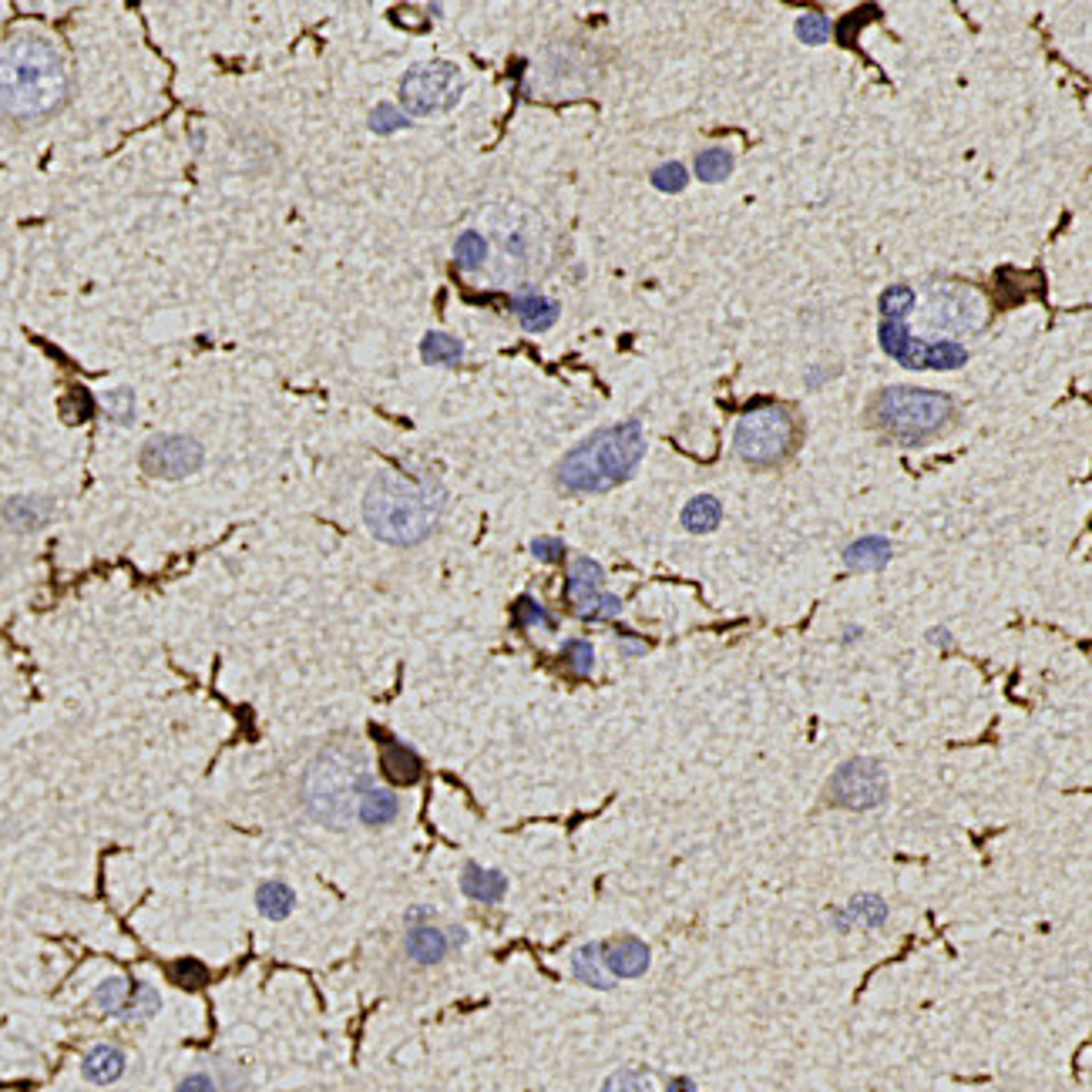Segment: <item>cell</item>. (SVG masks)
<instances>
[{
  "mask_svg": "<svg viewBox=\"0 0 1092 1092\" xmlns=\"http://www.w3.org/2000/svg\"><path fill=\"white\" fill-rule=\"evenodd\" d=\"M931 639H934V646H952V635H948L945 629H934Z\"/></svg>",
  "mask_w": 1092,
  "mask_h": 1092,
  "instance_id": "obj_48",
  "label": "cell"
},
{
  "mask_svg": "<svg viewBox=\"0 0 1092 1092\" xmlns=\"http://www.w3.org/2000/svg\"><path fill=\"white\" fill-rule=\"evenodd\" d=\"M205 461V451L196 437L188 434H155L142 447V470L162 481H179L196 475Z\"/></svg>",
  "mask_w": 1092,
  "mask_h": 1092,
  "instance_id": "obj_12",
  "label": "cell"
},
{
  "mask_svg": "<svg viewBox=\"0 0 1092 1092\" xmlns=\"http://www.w3.org/2000/svg\"><path fill=\"white\" fill-rule=\"evenodd\" d=\"M461 891L478 905H498L508 894V877L495 867H481L475 861H467L461 871Z\"/></svg>",
  "mask_w": 1092,
  "mask_h": 1092,
  "instance_id": "obj_19",
  "label": "cell"
},
{
  "mask_svg": "<svg viewBox=\"0 0 1092 1092\" xmlns=\"http://www.w3.org/2000/svg\"><path fill=\"white\" fill-rule=\"evenodd\" d=\"M833 374H838V367H827V370H813L810 377H807V387L813 391V387H821V383L827 380V377H833Z\"/></svg>",
  "mask_w": 1092,
  "mask_h": 1092,
  "instance_id": "obj_46",
  "label": "cell"
},
{
  "mask_svg": "<svg viewBox=\"0 0 1092 1092\" xmlns=\"http://www.w3.org/2000/svg\"><path fill=\"white\" fill-rule=\"evenodd\" d=\"M403 952L407 958L414 961V965L420 969H431V965H441V961L451 955V938H447L444 928H437L434 921L431 925H414V928H407L403 934Z\"/></svg>",
  "mask_w": 1092,
  "mask_h": 1092,
  "instance_id": "obj_15",
  "label": "cell"
},
{
  "mask_svg": "<svg viewBox=\"0 0 1092 1092\" xmlns=\"http://www.w3.org/2000/svg\"><path fill=\"white\" fill-rule=\"evenodd\" d=\"M606 572L598 562L592 559H575L568 565V578H565V598L568 606L575 609L578 618H595V623H609L618 612H623V598L612 595L602 589Z\"/></svg>",
  "mask_w": 1092,
  "mask_h": 1092,
  "instance_id": "obj_11",
  "label": "cell"
},
{
  "mask_svg": "<svg viewBox=\"0 0 1092 1092\" xmlns=\"http://www.w3.org/2000/svg\"><path fill=\"white\" fill-rule=\"evenodd\" d=\"M420 360L431 367H458L464 360V344L451 333H427L420 340Z\"/></svg>",
  "mask_w": 1092,
  "mask_h": 1092,
  "instance_id": "obj_26",
  "label": "cell"
},
{
  "mask_svg": "<svg viewBox=\"0 0 1092 1092\" xmlns=\"http://www.w3.org/2000/svg\"><path fill=\"white\" fill-rule=\"evenodd\" d=\"M891 551L894 548L884 534H864V539H858L844 551V562L854 572H881L891 562Z\"/></svg>",
  "mask_w": 1092,
  "mask_h": 1092,
  "instance_id": "obj_23",
  "label": "cell"
},
{
  "mask_svg": "<svg viewBox=\"0 0 1092 1092\" xmlns=\"http://www.w3.org/2000/svg\"><path fill=\"white\" fill-rule=\"evenodd\" d=\"M403 125H407V115L397 109V104H391V101L377 104V109L370 112V128H374L377 135H391V132H397V128H403Z\"/></svg>",
  "mask_w": 1092,
  "mask_h": 1092,
  "instance_id": "obj_39",
  "label": "cell"
},
{
  "mask_svg": "<svg viewBox=\"0 0 1092 1092\" xmlns=\"http://www.w3.org/2000/svg\"><path fill=\"white\" fill-rule=\"evenodd\" d=\"M162 1009V995L159 989H152L148 981H135V989H132V1002H128V1009L121 1015V1022H148V1019H155Z\"/></svg>",
  "mask_w": 1092,
  "mask_h": 1092,
  "instance_id": "obj_31",
  "label": "cell"
},
{
  "mask_svg": "<svg viewBox=\"0 0 1092 1092\" xmlns=\"http://www.w3.org/2000/svg\"><path fill=\"white\" fill-rule=\"evenodd\" d=\"M723 522V504L713 495H696L686 508H682V528L693 534H710Z\"/></svg>",
  "mask_w": 1092,
  "mask_h": 1092,
  "instance_id": "obj_27",
  "label": "cell"
},
{
  "mask_svg": "<svg viewBox=\"0 0 1092 1092\" xmlns=\"http://www.w3.org/2000/svg\"><path fill=\"white\" fill-rule=\"evenodd\" d=\"M534 239H539V235L528 229L525 216H511V222H504L498 229L495 243H498V252H501L504 272H515V276L528 272L531 255H534Z\"/></svg>",
  "mask_w": 1092,
  "mask_h": 1092,
  "instance_id": "obj_13",
  "label": "cell"
},
{
  "mask_svg": "<svg viewBox=\"0 0 1092 1092\" xmlns=\"http://www.w3.org/2000/svg\"><path fill=\"white\" fill-rule=\"evenodd\" d=\"M444 931H447V938H451V948H454V952L467 945V928H461V925H447Z\"/></svg>",
  "mask_w": 1092,
  "mask_h": 1092,
  "instance_id": "obj_44",
  "label": "cell"
},
{
  "mask_svg": "<svg viewBox=\"0 0 1092 1092\" xmlns=\"http://www.w3.org/2000/svg\"><path fill=\"white\" fill-rule=\"evenodd\" d=\"M917 307V293L911 286H888L881 296V313L884 319H908Z\"/></svg>",
  "mask_w": 1092,
  "mask_h": 1092,
  "instance_id": "obj_34",
  "label": "cell"
},
{
  "mask_svg": "<svg viewBox=\"0 0 1092 1092\" xmlns=\"http://www.w3.org/2000/svg\"><path fill=\"white\" fill-rule=\"evenodd\" d=\"M871 417L901 447H925L955 417V400L938 391L888 387L871 403Z\"/></svg>",
  "mask_w": 1092,
  "mask_h": 1092,
  "instance_id": "obj_5",
  "label": "cell"
},
{
  "mask_svg": "<svg viewBox=\"0 0 1092 1092\" xmlns=\"http://www.w3.org/2000/svg\"><path fill=\"white\" fill-rule=\"evenodd\" d=\"M602 961H606V972L615 981L618 978H639V975H646L649 961H652V952H649L646 941L626 934V938L606 941V945H602Z\"/></svg>",
  "mask_w": 1092,
  "mask_h": 1092,
  "instance_id": "obj_14",
  "label": "cell"
},
{
  "mask_svg": "<svg viewBox=\"0 0 1092 1092\" xmlns=\"http://www.w3.org/2000/svg\"><path fill=\"white\" fill-rule=\"evenodd\" d=\"M794 417L780 403H760L737 420L733 447L746 464L774 467L780 464L790 447H794Z\"/></svg>",
  "mask_w": 1092,
  "mask_h": 1092,
  "instance_id": "obj_6",
  "label": "cell"
},
{
  "mask_svg": "<svg viewBox=\"0 0 1092 1092\" xmlns=\"http://www.w3.org/2000/svg\"><path fill=\"white\" fill-rule=\"evenodd\" d=\"M104 414H109L115 424H132L135 417V394L132 391H109L101 397Z\"/></svg>",
  "mask_w": 1092,
  "mask_h": 1092,
  "instance_id": "obj_38",
  "label": "cell"
},
{
  "mask_svg": "<svg viewBox=\"0 0 1092 1092\" xmlns=\"http://www.w3.org/2000/svg\"><path fill=\"white\" fill-rule=\"evenodd\" d=\"M531 555L539 562H562L565 559V542L562 539H551V534H542V539H534L531 542Z\"/></svg>",
  "mask_w": 1092,
  "mask_h": 1092,
  "instance_id": "obj_42",
  "label": "cell"
},
{
  "mask_svg": "<svg viewBox=\"0 0 1092 1092\" xmlns=\"http://www.w3.org/2000/svg\"><path fill=\"white\" fill-rule=\"evenodd\" d=\"M172 978L182 985V989H202V985L209 981V972H205L202 961H196V958H182V961H176Z\"/></svg>",
  "mask_w": 1092,
  "mask_h": 1092,
  "instance_id": "obj_40",
  "label": "cell"
},
{
  "mask_svg": "<svg viewBox=\"0 0 1092 1092\" xmlns=\"http://www.w3.org/2000/svg\"><path fill=\"white\" fill-rule=\"evenodd\" d=\"M515 626L518 629H545V632H555L559 629V618H555L539 598H531V595H522L518 602H515Z\"/></svg>",
  "mask_w": 1092,
  "mask_h": 1092,
  "instance_id": "obj_32",
  "label": "cell"
},
{
  "mask_svg": "<svg viewBox=\"0 0 1092 1092\" xmlns=\"http://www.w3.org/2000/svg\"><path fill=\"white\" fill-rule=\"evenodd\" d=\"M431 921H434V908H411V911H407V928L431 925Z\"/></svg>",
  "mask_w": 1092,
  "mask_h": 1092,
  "instance_id": "obj_43",
  "label": "cell"
},
{
  "mask_svg": "<svg viewBox=\"0 0 1092 1092\" xmlns=\"http://www.w3.org/2000/svg\"><path fill=\"white\" fill-rule=\"evenodd\" d=\"M733 172V152L730 148H706V152L696 155V179L699 182H723L726 176Z\"/></svg>",
  "mask_w": 1092,
  "mask_h": 1092,
  "instance_id": "obj_30",
  "label": "cell"
},
{
  "mask_svg": "<svg viewBox=\"0 0 1092 1092\" xmlns=\"http://www.w3.org/2000/svg\"><path fill=\"white\" fill-rule=\"evenodd\" d=\"M652 185L659 192H666V196H673V192H682L690 185V172H686V165L682 162H662L656 172H652Z\"/></svg>",
  "mask_w": 1092,
  "mask_h": 1092,
  "instance_id": "obj_36",
  "label": "cell"
},
{
  "mask_svg": "<svg viewBox=\"0 0 1092 1092\" xmlns=\"http://www.w3.org/2000/svg\"><path fill=\"white\" fill-rule=\"evenodd\" d=\"M562 662L575 676H592L595 669V649L589 639H568L562 646Z\"/></svg>",
  "mask_w": 1092,
  "mask_h": 1092,
  "instance_id": "obj_33",
  "label": "cell"
},
{
  "mask_svg": "<svg viewBox=\"0 0 1092 1092\" xmlns=\"http://www.w3.org/2000/svg\"><path fill=\"white\" fill-rule=\"evenodd\" d=\"M598 1092H656L652 1076H646L642 1069H618L612 1073Z\"/></svg>",
  "mask_w": 1092,
  "mask_h": 1092,
  "instance_id": "obj_35",
  "label": "cell"
},
{
  "mask_svg": "<svg viewBox=\"0 0 1092 1092\" xmlns=\"http://www.w3.org/2000/svg\"><path fill=\"white\" fill-rule=\"evenodd\" d=\"M132 989H135V981H132V978H125V975H109L104 981H98V989H95L92 1002H95V1009H98L101 1015L121 1019L125 1009H128V1002H132Z\"/></svg>",
  "mask_w": 1092,
  "mask_h": 1092,
  "instance_id": "obj_25",
  "label": "cell"
},
{
  "mask_svg": "<svg viewBox=\"0 0 1092 1092\" xmlns=\"http://www.w3.org/2000/svg\"><path fill=\"white\" fill-rule=\"evenodd\" d=\"M68 98V64L45 37L20 34L0 48V112L17 121L54 115Z\"/></svg>",
  "mask_w": 1092,
  "mask_h": 1092,
  "instance_id": "obj_2",
  "label": "cell"
},
{
  "mask_svg": "<svg viewBox=\"0 0 1092 1092\" xmlns=\"http://www.w3.org/2000/svg\"><path fill=\"white\" fill-rule=\"evenodd\" d=\"M623 652H626V656L646 652V642H642V639H632V635H623Z\"/></svg>",
  "mask_w": 1092,
  "mask_h": 1092,
  "instance_id": "obj_45",
  "label": "cell"
},
{
  "mask_svg": "<svg viewBox=\"0 0 1092 1092\" xmlns=\"http://www.w3.org/2000/svg\"><path fill=\"white\" fill-rule=\"evenodd\" d=\"M255 911L266 921H286L296 911V891L286 881H263L255 888Z\"/></svg>",
  "mask_w": 1092,
  "mask_h": 1092,
  "instance_id": "obj_24",
  "label": "cell"
},
{
  "mask_svg": "<svg viewBox=\"0 0 1092 1092\" xmlns=\"http://www.w3.org/2000/svg\"><path fill=\"white\" fill-rule=\"evenodd\" d=\"M881 347L908 370H958L969 363L958 340H917L908 319H881Z\"/></svg>",
  "mask_w": 1092,
  "mask_h": 1092,
  "instance_id": "obj_8",
  "label": "cell"
},
{
  "mask_svg": "<svg viewBox=\"0 0 1092 1092\" xmlns=\"http://www.w3.org/2000/svg\"><path fill=\"white\" fill-rule=\"evenodd\" d=\"M642 454H646L642 424L623 420L615 427H602L589 441L572 447L555 470V481L568 495H602V491H612L615 484L632 478Z\"/></svg>",
  "mask_w": 1092,
  "mask_h": 1092,
  "instance_id": "obj_3",
  "label": "cell"
},
{
  "mask_svg": "<svg viewBox=\"0 0 1092 1092\" xmlns=\"http://www.w3.org/2000/svg\"><path fill=\"white\" fill-rule=\"evenodd\" d=\"M0 522H4L11 531H20V534L37 531V528H45L51 522V501L48 498H31V495L7 498L4 504H0Z\"/></svg>",
  "mask_w": 1092,
  "mask_h": 1092,
  "instance_id": "obj_18",
  "label": "cell"
},
{
  "mask_svg": "<svg viewBox=\"0 0 1092 1092\" xmlns=\"http://www.w3.org/2000/svg\"><path fill=\"white\" fill-rule=\"evenodd\" d=\"M797 37L804 40V45H824V40L833 34V24H830V20L824 17V14H817V11H810V14H804V17H797Z\"/></svg>",
  "mask_w": 1092,
  "mask_h": 1092,
  "instance_id": "obj_37",
  "label": "cell"
},
{
  "mask_svg": "<svg viewBox=\"0 0 1092 1092\" xmlns=\"http://www.w3.org/2000/svg\"><path fill=\"white\" fill-rule=\"evenodd\" d=\"M380 770H383V777H387L391 783L411 787V783L420 780L424 763H420V757L407 743L387 740V743H383V754H380Z\"/></svg>",
  "mask_w": 1092,
  "mask_h": 1092,
  "instance_id": "obj_20",
  "label": "cell"
},
{
  "mask_svg": "<svg viewBox=\"0 0 1092 1092\" xmlns=\"http://www.w3.org/2000/svg\"><path fill=\"white\" fill-rule=\"evenodd\" d=\"M464 95V78L454 64L431 61L417 64L400 81V112L414 118H431L451 112Z\"/></svg>",
  "mask_w": 1092,
  "mask_h": 1092,
  "instance_id": "obj_7",
  "label": "cell"
},
{
  "mask_svg": "<svg viewBox=\"0 0 1092 1092\" xmlns=\"http://www.w3.org/2000/svg\"><path fill=\"white\" fill-rule=\"evenodd\" d=\"M176 1092H222V1086H219L216 1073H209V1069H199V1073H188V1076L176 1086Z\"/></svg>",
  "mask_w": 1092,
  "mask_h": 1092,
  "instance_id": "obj_41",
  "label": "cell"
},
{
  "mask_svg": "<svg viewBox=\"0 0 1092 1092\" xmlns=\"http://www.w3.org/2000/svg\"><path fill=\"white\" fill-rule=\"evenodd\" d=\"M985 303L965 286H934L928 293L925 313H921V327H925L928 336L948 333V336H961V333H978L985 327Z\"/></svg>",
  "mask_w": 1092,
  "mask_h": 1092,
  "instance_id": "obj_9",
  "label": "cell"
},
{
  "mask_svg": "<svg viewBox=\"0 0 1092 1092\" xmlns=\"http://www.w3.org/2000/svg\"><path fill=\"white\" fill-rule=\"evenodd\" d=\"M511 313L518 316V324L528 333H545V330H551L555 324H559V303H555L551 296L534 293V289H525V293L511 296Z\"/></svg>",
  "mask_w": 1092,
  "mask_h": 1092,
  "instance_id": "obj_16",
  "label": "cell"
},
{
  "mask_svg": "<svg viewBox=\"0 0 1092 1092\" xmlns=\"http://www.w3.org/2000/svg\"><path fill=\"white\" fill-rule=\"evenodd\" d=\"M669 1092H696V1082L686 1079V1076H679V1079L669 1082Z\"/></svg>",
  "mask_w": 1092,
  "mask_h": 1092,
  "instance_id": "obj_47",
  "label": "cell"
},
{
  "mask_svg": "<svg viewBox=\"0 0 1092 1092\" xmlns=\"http://www.w3.org/2000/svg\"><path fill=\"white\" fill-rule=\"evenodd\" d=\"M447 495L441 481L414 478L403 470H380L363 495V522L370 534L387 545L411 548L431 539L441 525Z\"/></svg>",
  "mask_w": 1092,
  "mask_h": 1092,
  "instance_id": "obj_1",
  "label": "cell"
},
{
  "mask_svg": "<svg viewBox=\"0 0 1092 1092\" xmlns=\"http://www.w3.org/2000/svg\"><path fill=\"white\" fill-rule=\"evenodd\" d=\"M850 921H858V925H864V928H877V925H884V921H888V905L881 901V897H874V894H861L847 911H838V928L841 931L850 928Z\"/></svg>",
  "mask_w": 1092,
  "mask_h": 1092,
  "instance_id": "obj_29",
  "label": "cell"
},
{
  "mask_svg": "<svg viewBox=\"0 0 1092 1092\" xmlns=\"http://www.w3.org/2000/svg\"><path fill=\"white\" fill-rule=\"evenodd\" d=\"M572 975L589 985V989H598V992H609L615 978L606 972V961H602V941H589V945L582 948H575L572 955Z\"/></svg>",
  "mask_w": 1092,
  "mask_h": 1092,
  "instance_id": "obj_22",
  "label": "cell"
},
{
  "mask_svg": "<svg viewBox=\"0 0 1092 1092\" xmlns=\"http://www.w3.org/2000/svg\"><path fill=\"white\" fill-rule=\"evenodd\" d=\"M374 787L367 757L353 746H330L316 754L303 774V807L324 827L344 830L357 821V800Z\"/></svg>",
  "mask_w": 1092,
  "mask_h": 1092,
  "instance_id": "obj_4",
  "label": "cell"
},
{
  "mask_svg": "<svg viewBox=\"0 0 1092 1092\" xmlns=\"http://www.w3.org/2000/svg\"><path fill=\"white\" fill-rule=\"evenodd\" d=\"M827 794L838 807L871 810L877 804H884V797H888V774H884V766L871 757L847 760L844 766L833 770Z\"/></svg>",
  "mask_w": 1092,
  "mask_h": 1092,
  "instance_id": "obj_10",
  "label": "cell"
},
{
  "mask_svg": "<svg viewBox=\"0 0 1092 1092\" xmlns=\"http://www.w3.org/2000/svg\"><path fill=\"white\" fill-rule=\"evenodd\" d=\"M491 260V243H487V235L478 232V229H467L458 235V243H454V263L464 269V272H478L484 269Z\"/></svg>",
  "mask_w": 1092,
  "mask_h": 1092,
  "instance_id": "obj_28",
  "label": "cell"
},
{
  "mask_svg": "<svg viewBox=\"0 0 1092 1092\" xmlns=\"http://www.w3.org/2000/svg\"><path fill=\"white\" fill-rule=\"evenodd\" d=\"M125 1069H128V1056L121 1053L118 1045L112 1042H98L92 1045L88 1053H84L81 1059V1076L95 1082V1086H112L125 1076Z\"/></svg>",
  "mask_w": 1092,
  "mask_h": 1092,
  "instance_id": "obj_17",
  "label": "cell"
},
{
  "mask_svg": "<svg viewBox=\"0 0 1092 1092\" xmlns=\"http://www.w3.org/2000/svg\"><path fill=\"white\" fill-rule=\"evenodd\" d=\"M400 817V800L394 790L387 787H370V790H363L360 800H357V821L363 827H387Z\"/></svg>",
  "mask_w": 1092,
  "mask_h": 1092,
  "instance_id": "obj_21",
  "label": "cell"
}]
</instances>
